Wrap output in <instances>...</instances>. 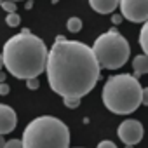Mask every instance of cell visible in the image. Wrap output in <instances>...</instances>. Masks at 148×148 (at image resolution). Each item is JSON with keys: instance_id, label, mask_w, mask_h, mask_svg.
Segmentation results:
<instances>
[{"instance_id": "obj_1", "label": "cell", "mask_w": 148, "mask_h": 148, "mask_svg": "<svg viewBox=\"0 0 148 148\" xmlns=\"http://www.w3.org/2000/svg\"><path fill=\"white\" fill-rule=\"evenodd\" d=\"M49 87L61 98L82 99L89 94L101 75V68L92 49L77 40L58 37L47 51L45 70Z\"/></svg>"}, {"instance_id": "obj_2", "label": "cell", "mask_w": 148, "mask_h": 148, "mask_svg": "<svg viewBox=\"0 0 148 148\" xmlns=\"http://www.w3.org/2000/svg\"><path fill=\"white\" fill-rule=\"evenodd\" d=\"M47 47L42 38L33 35L30 30L11 37L2 49V61L9 73L16 79L26 80L38 77L45 70Z\"/></svg>"}, {"instance_id": "obj_3", "label": "cell", "mask_w": 148, "mask_h": 148, "mask_svg": "<svg viewBox=\"0 0 148 148\" xmlns=\"http://www.w3.org/2000/svg\"><path fill=\"white\" fill-rule=\"evenodd\" d=\"M143 86L134 75H112L101 91L103 105L115 115H129L141 106Z\"/></svg>"}, {"instance_id": "obj_4", "label": "cell", "mask_w": 148, "mask_h": 148, "mask_svg": "<svg viewBox=\"0 0 148 148\" xmlns=\"http://www.w3.org/2000/svg\"><path fill=\"white\" fill-rule=\"evenodd\" d=\"M23 148H70V129L58 117L33 119L23 132Z\"/></svg>"}, {"instance_id": "obj_5", "label": "cell", "mask_w": 148, "mask_h": 148, "mask_svg": "<svg viewBox=\"0 0 148 148\" xmlns=\"http://www.w3.org/2000/svg\"><path fill=\"white\" fill-rule=\"evenodd\" d=\"M91 49L94 52L99 68H106V70H119L127 63L131 56L129 42L117 30H110L99 35Z\"/></svg>"}, {"instance_id": "obj_6", "label": "cell", "mask_w": 148, "mask_h": 148, "mask_svg": "<svg viewBox=\"0 0 148 148\" xmlns=\"http://www.w3.org/2000/svg\"><path fill=\"white\" fill-rule=\"evenodd\" d=\"M120 16L131 23L148 21V0H119Z\"/></svg>"}, {"instance_id": "obj_7", "label": "cell", "mask_w": 148, "mask_h": 148, "mask_svg": "<svg viewBox=\"0 0 148 148\" xmlns=\"http://www.w3.org/2000/svg\"><path fill=\"white\" fill-rule=\"evenodd\" d=\"M143 125L139 120H134V119H127L124 120L119 129H117V134L120 138V141L125 145V146H134L138 145L141 139H143Z\"/></svg>"}, {"instance_id": "obj_8", "label": "cell", "mask_w": 148, "mask_h": 148, "mask_svg": "<svg viewBox=\"0 0 148 148\" xmlns=\"http://www.w3.org/2000/svg\"><path fill=\"white\" fill-rule=\"evenodd\" d=\"M16 124H18V117H16V112L9 106V105H4L0 103V134H9L16 129Z\"/></svg>"}, {"instance_id": "obj_9", "label": "cell", "mask_w": 148, "mask_h": 148, "mask_svg": "<svg viewBox=\"0 0 148 148\" xmlns=\"http://www.w3.org/2000/svg\"><path fill=\"white\" fill-rule=\"evenodd\" d=\"M89 5L98 14H113L119 7V0H89Z\"/></svg>"}, {"instance_id": "obj_10", "label": "cell", "mask_w": 148, "mask_h": 148, "mask_svg": "<svg viewBox=\"0 0 148 148\" xmlns=\"http://www.w3.org/2000/svg\"><path fill=\"white\" fill-rule=\"evenodd\" d=\"M132 70H134V77H141L145 73H148V56L146 54H139L134 58L132 61Z\"/></svg>"}, {"instance_id": "obj_11", "label": "cell", "mask_w": 148, "mask_h": 148, "mask_svg": "<svg viewBox=\"0 0 148 148\" xmlns=\"http://www.w3.org/2000/svg\"><path fill=\"white\" fill-rule=\"evenodd\" d=\"M66 28H68V32H71V33H79V32L82 30V19L77 18V16L70 18V19L66 21Z\"/></svg>"}, {"instance_id": "obj_12", "label": "cell", "mask_w": 148, "mask_h": 148, "mask_svg": "<svg viewBox=\"0 0 148 148\" xmlns=\"http://www.w3.org/2000/svg\"><path fill=\"white\" fill-rule=\"evenodd\" d=\"M146 32H148V23H143L141 26V33H139V45L143 49V52H148V42H146Z\"/></svg>"}, {"instance_id": "obj_13", "label": "cell", "mask_w": 148, "mask_h": 148, "mask_svg": "<svg viewBox=\"0 0 148 148\" xmlns=\"http://www.w3.org/2000/svg\"><path fill=\"white\" fill-rule=\"evenodd\" d=\"M0 7H2L7 14H11V12H18V5H16V2H11V0H2V2H0Z\"/></svg>"}, {"instance_id": "obj_14", "label": "cell", "mask_w": 148, "mask_h": 148, "mask_svg": "<svg viewBox=\"0 0 148 148\" xmlns=\"http://www.w3.org/2000/svg\"><path fill=\"white\" fill-rule=\"evenodd\" d=\"M5 23L9 25V26H19V23H21V18H19V14L18 12H11V14H7L5 16Z\"/></svg>"}, {"instance_id": "obj_15", "label": "cell", "mask_w": 148, "mask_h": 148, "mask_svg": "<svg viewBox=\"0 0 148 148\" xmlns=\"http://www.w3.org/2000/svg\"><path fill=\"white\" fill-rule=\"evenodd\" d=\"M63 103L68 108H79L80 106V99H73V98H63Z\"/></svg>"}, {"instance_id": "obj_16", "label": "cell", "mask_w": 148, "mask_h": 148, "mask_svg": "<svg viewBox=\"0 0 148 148\" xmlns=\"http://www.w3.org/2000/svg\"><path fill=\"white\" fill-rule=\"evenodd\" d=\"M2 148H23V143H21V139H9L4 143Z\"/></svg>"}, {"instance_id": "obj_17", "label": "cell", "mask_w": 148, "mask_h": 148, "mask_svg": "<svg viewBox=\"0 0 148 148\" xmlns=\"http://www.w3.org/2000/svg\"><path fill=\"white\" fill-rule=\"evenodd\" d=\"M38 77H33V79H26V87L30 89V91H35V89H38Z\"/></svg>"}, {"instance_id": "obj_18", "label": "cell", "mask_w": 148, "mask_h": 148, "mask_svg": "<svg viewBox=\"0 0 148 148\" xmlns=\"http://www.w3.org/2000/svg\"><path fill=\"white\" fill-rule=\"evenodd\" d=\"M11 92V87H9V84H5V82H0V96H7Z\"/></svg>"}, {"instance_id": "obj_19", "label": "cell", "mask_w": 148, "mask_h": 148, "mask_svg": "<svg viewBox=\"0 0 148 148\" xmlns=\"http://www.w3.org/2000/svg\"><path fill=\"white\" fill-rule=\"evenodd\" d=\"M98 148H117V145H115L113 141H108V139H105V141H101V143L98 145Z\"/></svg>"}, {"instance_id": "obj_20", "label": "cell", "mask_w": 148, "mask_h": 148, "mask_svg": "<svg viewBox=\"0 0 148 148\" xmlns=\"http://www.w3.org/2000/svg\"><path fill=\"white\" fill-rule=\"evenodd\" d=\"M141 105H148V89L143 87V92H141Z\"/></svg>"}, {"instance_id": "obj_21", "label": "cell", "mask_w": 148, "mask_h": 148, "mask_svg": "<svg viewBox=\"0 0 148 148\" xmlns=\"http://www.w3.org/2000/svg\"><path fill=\"white\" fill-rule=\"evenodd\" d=\"M112 21H113V25H119V23L122 21V16H120V14H113V16H112Z\"/></svg>"}, {"instance_id": "obj_22", "label": "cell", "mask_w": 148, "mask_h": 148, "mask_svg": "<svg viewBox=\"0 0 148 148\" xmlns=\"http://www.w3.org/2000/svg\"><path fill=\"white\" fill-rule=\"evenodd\" d=\"M4 143H5V139H4V136H2V134H0V148L4 146Z\"/></svg>"}, {"instance_id": "obj_23", "label": "cell", "mask_w": 148, "mask_h": 148, "mask_svg": "<svg viewBox=\"0 0 148 148\" xmlns=\"http://www.w3.org/2000/svg\"><path fill=\"white\" fill-rule=\"evenodd\" d=\"M32 5H33V2H32V0H28V2H26V9H32Z\"/></svg>"}, {"instance_id": "obj_24", "label": "cell", "mask_w": 148, "mask_h": 148, "mask_svg": "<svg viewBox=\"0 0 148 148\" xmlns=\"http://www.w3.org/2000/svg\"><path fill=\"white\" fill-rule=\"evenodd\" d=\"M4 80H5V75H4L2 71H0V82H4Z\"/></svg>"}, {"instance_id": "obj_25", "label": "cell", "mask_w": 148, "mask_h": 148, "mask_svg": "<svg viewBox=\"0 0 148 148\" xmlns=\"http://www.w3.org/2000/svg\"><path fill=\"white\" fill-rule=\"evenodd\" d=\"M4 68V61H2V54H0V70Z\"/></svg>"}, {"instance_id": "obj_26", "label": "cell", "mask_w": 148, "mask_h": 148, "mask_svg": "<svg viewBox=\"0 0 148 148\" xmlns=\"http://www.w3.org/2000/svg\"><path fill=\"white\" fill-rule=\"evenodd\" d=\"M11 2H19V0H11Z\"/></svg>"}, {"instance_id": "obj_27", "label": "cell", "mask_w": 148, "mask_h": 148, "mask_svg": "<svg viewBox=\"0 0 148 148\" xmlns=\"http://www.w3.org/2000/svg\"><path fill=\"white\" fill-rule=\"evenodd\" d=\"M52 2H54V4H56V2H58V0H52Z\"/></svg>"}, {"instance_id": "obj_28", "label": "cell", "mask_w": 148, "mask_h": 148, "mask_svg": "<svg viewBox=\"0 0 148 148\" xmlns=\"http://www.w3.org/2000/svg\"><path fill=\"white\" fill-rule=\"evenodd\" d=\"M0 2H2V0H0Z\"/></svg>"}]
</instances>
